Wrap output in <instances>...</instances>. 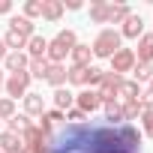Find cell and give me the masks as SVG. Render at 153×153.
<instances>
[{
	"instance_id": "obj_17",
	"label": "cell",
	"mask_w": 153,
	"mask_h": 153,
	"mask_svg": "<svg viewBox=\"0 0 153 153\" xmlns=\"http://www.w3.org/2000/svg\"><path fill=\"white\" fill-rule=\"evenodd\" d=\"M24 111L27 114H45V102H42V93H27L24 96Z\"/></svg>"
},
{
	"instance_id": "obj_7",
	"label": "cell",
	"mask_w": 153,
	"mask_h": 153,
	"mask_svg": "<svg viewBox=\"0 0 153 153\" xmlns=\"http://www.w3.org/2000/svg\"><path fill=\"white\" fill-rule=\"evenodd\" d=\"M99 105H102V99H99V93H96V90H81L78 96H75V108H81L84 114L96 111Z\"/></svg>"
},
{
	"instance_id": "obj_19",
	"label": "cell",
	"mask_w": 153,
	"mask_h": 153,
	"mask_svg": "<svg viewBox=\"0 0 153 153\" xmlns=\"http://www.w3.org/2000/svg\"><path fill=\"white\" fill-rule=\"evenodd\" d=\"M90 57H93L90 45H75L72 48V66H90Z\"/></svg>"
},
{
	"instance_id": "obj_38",
	"label": "cell",
	"mask_w": 153,
	"mask_h": 153,
	"mask_svg": "<svg viewBox=\"0 0 153 153\" xmlns=\"http://www.w3.org/2000/svg\"><path fill=\"white\" fill-rule=\"evenodd\" d=\"M0 90H3V72H0Z\"/></svg>"
},
{
	"instance_id": "obj_25",
	"label": "cell",
	"mask_w": 153,
	"mask_h": 153,
	"mask_svg": "<svg viewBox=\"0 0 153 153\" xmlns=\"http://www.w3.org/2000/svg\"><path fill=\"white\" fill-rule=\"evenodd\" d=\"M117 96H123L126 102H129V99H141V87H138L135 81H123L120 90H117Z\"/></svg>"
},
{
	"instance_id": "obj_11",
	"label": "cell",
	"mask_w": 153,
	"mask_h": 153,
	"mask_svg": "<svg viewBox=\"0 0 153 153\" xmlns=\"http://www.w3.org/2000/svg\"><path fill=\"white\" fill-rule=\"evenodd\" d=\"M141 33H144V21H141V15H129V18L123 21L120 36H126V39H138Z\"/></svg>"
},
{
	"instance_id": "obj_32",
	"label": "cell",
	"mask_w": 153,
	"mask_h": 153,
	"mask_svg": "<svg viewBox=\"0 0 153 153\" xmlns=\"http://www.w3.org/2000/svg\"><path fill=\"white\" fill-rule=\"evenodd\" d=\"M141 123H144V135L153 138V111H141Z\"/></svg>"
},
{
	"instance_id": "obj_26",
	"label": "cell",
	"mask_w": 153,
	"mask_h": 153,
	"mask_svg": "<svg viewBox=\"0 0 153 153\" xmlns=\"http://www.w3.org/2000/svg\"><path fill=\"white\" fill-rule=\"evenodd\" d=\"M120 108H123V120H135V117H141V111H144L138 99H129V102H123Z\"/></svg>"
},
{
	"instance_id": "obj_35",
	"label": "cell",
	"mask_w": 153,
	"mask_h": 153,
	"mask_svg": "<svg viewBox=\"0 0 153 153\" xmlns=\"http://www.w3.org/2000/svg\"><path fill=\"white\" fill-rule=\"evenodd\" d=\"M6 12H12V0H0V15H6Z\"/></svg>"
},
{
	"instance_id": "obj_34",
	"label": "cell",
	"mask_w": 153,
	"mask_h": 153,
	"mask_svg": "<svg viewBox=\"0 0 153 153\" xmlns=\"http://www.w3.org/2000/svg\"><path fill=\"white\" fill-rule=\"evenodd\" d=\"M42 117H45V120H51V126H54V123H60V120H66V117H63V111H57V108H54V111H45Z\"/></svg>"
},
{
	"instance_id": "obj_33",
	"label": "cell",
	"mask_w": 153,
	"mask_h": 153,
	"mask_svg": "<svg viewBox=\"0 0 153 153\" xmlns=\"http://www.w3.org/2000/svg\"><path fill=\"white\" fill-rule=\"evenodd\" d=\"M102 78H105V72L96 69V66H90V78H87V84H102Z\"/></svg>"
},
{
	"instance_id": "obj_16",
	"label": "cell",
	"mask_w": 153,
	"mask_h": 153,
	"mask_svg": "<svg viewBox=\"0 0 153 153\" xmlns=\"http://www.w3.org/2000/svg\"><path fill=\"white\" fill-rule=\"evenodd\" d=\"M63 15V0H42V18L45 21H57Z\"/></svg>"
},
{
	"instance_id": "obj_14",
	"label": "cell",
	"mask_w": 153,
	"mask_h": 153,
	"mask_svg": "<svg viewBox=\"0 0 153 153\" xmlns=\"http://www.w3.org/2000/svg\"><path fill=\"white\" fill-rule=\"evenodd\" d=\"M45 81L57 90V87H63L66 84V69L60 66V63H48V72H45Z\"/></svg>"
},
{
	"instance_id": "obj_9",
	"label": "cell",
	"mask_w": 153,
	"mask_h": 153,
	"mask_svg": "<svg viewBox=\"0 0 153 153\" xmlns=\"http://www.w3.org/2000/svg\"><path fill=\"white\" fill-rule=\"evenodd\" d=\"M3 63H6V69H9L12 75H15V72H24V69L30 66V57H27L24 51H9Z\"/></svg>"
},
{
	"instance_id": "obj_30",
	"label": "cell",
	"mask_w": 153,
	"mask_h": 153,
	"mask_svg": "<svg viewBox=\"0 0 153 153\" xmlns=\"http://www.w3.org/2000/svg\"><path fill=\"white\" fill-rule=\"evenodd\" d=\"M0 117H3V120H12L15 117V102L6 96V99H0Z\"/></svg>"
},
{
	"instance_id": "obj_36",
	"label": "cell",
	"mask_w": 153,
	"mask_h": 153,
	"mask_svg": "<svg viewBox=\"0 0 153 153\" xmlns=\"http://www.w3.org/2000/svg\"><path fill=\"white\" fill-rule=\"evenodd\" d=\"M63 9H72V12H75V9H81V0H66Z\"/></svg>"
},
{
	"instance_id": "obj_8",
	"label": "cell",
	"mask_w": 153,
	"mask_h": 153,
	"mask_svg": "<svg viewBox=\"0 0 153 153\" xmlns=\"http://www.w3.org/2000/svg\"><path fill=\"white\" fill-rule=\"evenodd\" d=\"M45 51H48V39L45 36H30L27 39V57L30 60H45Z\"/></svg>"
},
{
	"instance_id": "obj_4",
	"label": "cell",
	"mask_w": 153,
	"mask_h": 153,
	"mask_svg": "<svg viewBox=\"0 0 153 153\" xmlns=\"http://www.w3.org/2000/svg\"><path fill=\"white\" fill-rule=\"evenodd\" d=\"M27 84H30V72L24 69V72H15V75H9V78L3 81V90L9 93V99L15 102L18 96H27Z\"/></svg>"
},
{
	"instance_id": "obj_28",
	"label": "cell",
	"mask_w": 153,
	"mask_h": 153,
	"mask_svg": "<svg viewBox=\"0 0 153 153\" xmlns=\"http://www.w3.org/2000/svg\"><path fill=\"white\" fill-rule=\"evenodd\" d=\"M27 72H30V78H45V72H48V60H30Z\"/></svg>"
},
{
	"instance_id": "obj_10",
	"label": "cell",
	"mask_w": 153,
	"mask_h": 153,
	"mask_svg": "<svg viewBox=\"0 0 153 153\" xmlns=\"http://www.w3.org/2000/svg\"><path fill=\"white\" fill-rule=\"evenodd\" d=\"M0 153H24L21 135H12V132H0Z\"/></svg>"
},
{
	"instance_id": "obj_2",
	"label": "cell",
	"mask_w": 153,
	"mask_h": 153,
	"mask_svg": "<svg viewBox=\"0 0 153 153\" xmlns=\"http://www.w3.org/2000/svg\"><path fill=\"white\" fill-rule=\"evenodd\" d=\"M75 45H78V42H75V33H72V30H60V33L48 42V51H45L48 63H63L66 54H72Z\"/></svg>"
},
{
	"instance_id": "obj_3",
	"label": "cell",
	"mask_w": 153,
	"mask_h": 153,
	"mask_svg": "<svg viewBox=\"0 0 153 153\" xmlns=\"http://www.w3.org/2000/svg\"><path fill=\"white\" fill-rule=\"evenodd\" d=\"M120 39H123V36H120L117 30H111V27H108V30H102V33L93 39V48H90V51H93V57H108V60H111V57H114V51H120Z\"/></svg>"
},
{
	"instance_id": "obj_39",
	"label": "cell",
	"mask_w": 153,
	"mask_h": 153,
	"mask_svg": "<svg viewBox=\"0 0 153 153\" xmlns=\"http://www.w3.org/2000/svg\"><path fill=\"white\" fill-rule=\"evenodd\" d=\"M147 90H153V81H150V87H147Z\"/></svg>"
},
{
	"instance_id": "obj_31",
	"label": "cell",
	"mask_w": 153,
	"mask_h": 153,
	"mask_svg": "<svg viewBox=\"0 0 153 153\" xmlns=\"http://www.w3.org/2000/svg\"><path fill=\"white\" fill-rule=\"evenodd\" d=\"M63 117H66L69 123H87V114H84L81 108H69V111H66Z\"/></svg>"
},
{
	"instance_id": "obj_1",
	"label": "cell",
	"mask_w": 153,
	"mask_h": 153,
	"mask_svg": "<svg viewBox=\"0 0 153 153\" xmlns=\"http://www.w3.org/2000/svg\"><path fill=\"white\" fill-rule=\"evenodd\" d=\"M141 132L132 123H66L51 132V153H138Z\"/></svg>"
},
{
	"instance_id": "obj_12",
	"label": "cell",
	"mask_w": 153,
	"mask_h": 153,
	"mask_svg": "<svg viewBox=\"0 0 153 153\" xmlns=\"http://www.w3.org/2000/svg\"><path fill=\"white\" fill-rule=\"evenodd\" d=\"M135 63H153V33L141 36L138 51H135Z\"/></svg>"
},
{
	"instance_id": "obj_21",
	"label": "cell",
	"mask_w": 153,
	"mask_h": 153,
	"mask_svg": "<svg viewBox=\"0 0 153 153\" xmlns=\"http://www.w3.org/2000/svg\"><path fill=\"white\" fill-rule=\"evenodd\" d=\"M90 21H96V24H105V21H108V3H102V0L90 3Z\"/></svg>"
},
{
	"instance_id": "obj_27",
	"label": "cell",
	"mask_w": 153,
	"mask_h": 153,
	"mask_svg": "<svg viewBox=\"0 0 153 153\" xmlns=\"http://www.w3.org/2000/svg\"><path fill=\"white\" fill-rule=\"evenodd\" d=\"M27 126H30V120H27V114H15V117L9 120V132H12V135H21V132H24Z\"/></svg>"
},
{
	"instance_id": "obj_24",
	"label": "cell",
	"mask_w": 153,
	"mask_h": 153,
	"mask_svg": "<svg viewBox=\"0 0 153 153\" xmlns=\"http://www.w3.org/2000/svg\"><path fill=\"white\" fill-rule=\"evenodd\" d=\"M3 45H6V48H12V51H21V48H27V39H24L21 33L9 30V33L3 36Z\"/></svg>"
},
{
	"instance_id": "obj_22",
	"label": "cell",
	"mask_w": 153,
	"mask_h": 153,
	"mask_svg": "<svg viewBox=\"0 0 153 153\" xmlns=\"http://www.w3.org/2000/svg\"><path fill=\"white\" fill-rule=\"evenodd\" d=\"M129 15H132V12H129V6H123V3H117V6L111 3V6H108V21H114V24H123Z\"/></svg>"
},
{
	"instance_id": "obj_23",
	"label": "cell",
	"mask_w": 153,
	"mask_h": 153,
	"mask_svg": "<svg viewBox=\"0 0 153 153\" xmlns=\"http://www.w3.org/2000/svg\"><path fill=\"white\" fill-rule=\"evenodd\" d=\"M102 105H105V120H108L111 126L123 120V108H120V102H117V99H114V102H102Z\"/></svg>"
},
{
	"instance_id": "obj_18",
	"label": "cell",
	"mask_w": 153,
	"mask_h": 153,
	"mask_svg": "<svg viewBox=\"0 0 153 153\" xmlns=\"http://www.w3.org/2000/svg\"><path fill=\"white\" fill-rule=\"evenodd\" d=\"M87 78H90V66H72L69 72H66V81L69 84H87Z\"/></svg>"
},
{
	"instance_id": "obj_20",
	"label": "cell",
	"mask_w": 153,
	"mask_h": 153,
	"mask_svg": "<svg viewBox=\"0 0 153 153\" xmlns=\"http://www.w3.org/2000/svg\"><path fill=\"white\" fill-rule=\"evenodd\" d=\"M132 75H135V84H150L153 81V63H135L132 66Z\"/></svg>"
},
{
	"instance_id": "obj_6",
	"label": "cell",
	"mask_w": 153,
	"mask_h": 153,
	"mask_svg": "<svg viewBox=\"0 0 153 153\" xmlns=\"http://www.w3.org/2000/svg\"><path fill=\"white\" fill-rule=\"evenodd\" d=\"M132 66H135V51H132V48L114 51V57H111V72L123 75V72H132Z\"/></svg>"
},
{
	"instance_id": "obj_13",
	"label": "cell",
	"mask_w": 153,
	"mask_h": 153,
	"mask_svg": "<svg viewBox=\"0 0 153 153\" xmlns=\"http://www.w3.org/2000/svg\"><path fill=\"white\" fill-rule=\"evenodd\" d=\"M9 30H15V33H21L24 39H30V36H36V33H33V21H30V18H24V15H12V18H9Z\"/></svg>"
},
{
	"instance_id": "obj_15",
	"label": "cell",
	"mask_w": 153,
	"mask_h": 153,
	"mask_svg": "<svg viewBox=\"0 0 153 153\" xmlns=\"http://www.w3.org/2000/svg\"><path fill=\"white\" fill-rule=\"evenodd\" d=\"M54 105H57V111L66 114V111L75 105V93H69L66 87H57V90H54Z\"/></svg>"
},
{
	"instance_id": "obj_29",
	"label": "cell",
	"mask_w": 153,
	"mask_h": 153,
	"mask_svg": "<svg viewBox=\"0 0 153 153\" xmlns=\"http://www.w3.org/2000/svg\"><path fill=\"white\" fill-rule=\"evenodd\" d=\"M42 15V0H27V3H24V18H39Z\"/></svg>"
},
{
	"instance_id": "obj_37",
	"label": "cell",
	"mask_w": 153,
	"mask_h": 153,
	"mask_svg": "<svg viewBox=\"0 0 153 153\" xmlns=\"http://www.w3.org/2000/svg\"><path fill=\"white\" fill-rule=\"evenodd\" d=\"M6 54H9V48L3 45V39H0V60H6Z\"/></svg>"
},
{
	"instance_id": "obj_5",
	"label": "cell",
	"mask_w": 153,
	"mask_h": 153,
	"mask_svg": "<svg viewBox=\"0 0 153 153\" xmlns=\"http://www.w3.org/2000/svg\"><path fill=\"white\" fill-rule=\"evenodd\" d=\"M120 84H123V75H117V72H105V78H102V84H99V90H96L99 99H102V102H114Z\"/></svg>"
}]
</instances>
